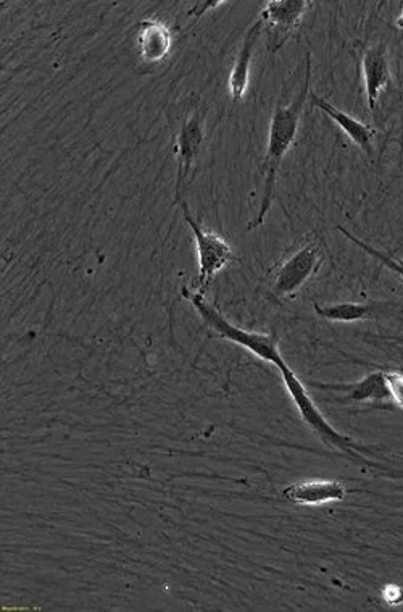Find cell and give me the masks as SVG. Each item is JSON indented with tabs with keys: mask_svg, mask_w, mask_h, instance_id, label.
I'll return each instance as SVG.
<instances>
[{
	"mask_svg": "<svg viewBox=\"0 0 403 612\" xmlns=\"http://www.w3.org/2000/svg\"><path fill=\"white\" fill-rule=\"evenodd\" d=\"M384 340L394 341V343H399L403 346V338H394V336H387V338H384Z\"/></svg>",
	"mask_w": 403,
	"mask_h": 612,
	"instance_id": "19",
	"label": "cell"
},
{
	"mask_svg": "<svg viewBox=\"0 0 403 612\" xmlns=\"http://www.w3.org/2000/svg\"><path fill=\"white\" fill-rule=\"evenodd\" d=\"M312 388L320 391H328L333 395L344 396L345 401L358 404H376L384 406V403L391 401L389 391H387L386 378L384 372H373L366 375L362 380L355 383H310Z\"/></svg>",
	"mask_w": 403,
	"mask_h": 612,
	"instance_id": "9",
	"label": "cell"
},
{
	"mask_svg": "<svg viewBox=\"0 0 403 612\" xmlns=\"http://www.w3.org/2000/svg\"><path fill=\"white\" fill-rule=\"evenodd\" d=\"M278 370L279 374H281V378H283L287 393L291 396L292 403L297 407L300 419L304 420V424L307 425L312 432L320 436V440L323 441L325 445H328L329 448H334L337 449V451L349 454L350 457L358 459V461L363 462V464L374 466L365 456H362V451L365 448H363L360 443L352 440L350 436L344 435V433L337 432L336 428L329 424L325 415L321 414L312 396L308 393L307 386L300 382V378L295 375L294 370L289 367V364L284 362V364L279 365Z\"/></svg>",
	"mask_w": 403,
	"mask_h": 612,
	"instance_id": "4",
	"label": "cell"
},
{
	"mask_svg": "<svg viewBox=\"0 0 403 612\" xmlns=\"http://www.w3.org/2000/svg\"><path fill=\"white\" fill-rule=\"evenodd\" d=\"M336 230L339 231V233H342L345 238L349 239L350 243H354L355 246L363 249L368 256L378 260L379 264L384 265V267L391 270V272L397 273V275H399V277L403 280V260L395 259V257L391 256V254H386V252L373 248L371 244L365 243V241H362V239L352 235L349 230H345V228L341 227V225H339Z\"/></svg>",
	"mask_w": 403,
	"mask_h": 612,
	"instance_id": "15",
	"label": "cell"
},
{
	"mask_svg": "<svg viewBox=\"0 0 403 612\" xmlns=\"http://www.w3.org/2000/svg\"><path fill=\"white\" fill-rule=\"evenodd\" d=\"M395 25L399 26L400 30L403 31V13L402 15H400L399 18H397V21H395Z\"/></svg>",
	"mask_w": 403,
	"mask_h": 612,
	"instance_id": "20",
	"label": "cell"
},
{
	"mask_svg": "<svg viewBox=\"0 0 403 612\" xmlns=\"http://www.w3.org/2000/svg\"><path fill=\"white\" fill-rule=\"evenodd\" d=\"M349 490L337 480H304L284 488L287 501L300 506H321L326 503L344 501Z\"/></svg>",
	"mask_w": 403,
	"mask_h": 612,
	"instance_id": "10",
	"label": "cell"
},
{
	"mask_svg": "<svg viewBox=\"0 0 403 612\" xmlns=\"http://www.w3.org/2000/svg\"><path fill=\"white\" fill-rule=\"evenodd\" d=\"M168 125L171 133V149L175 152L176 173L175 199L171 206L183 202L191 175L196 168L205 141H207V107L197 94L184 97L171 104L167 109Z\"/></svg>",
	"mask_w": 403,
	"mask_h": 612,
	"instance_id": "2",
	"label": "cell"
},
{
	"mask_svg": "<svg viewBox=\"0 0 403 612\" xmlns=\"http://www.w3.org/2000/svg\"><path fill=\"white\" fill-rule=\"evenodd\" d=\"M384 378H386L389 399L395 406L403 409V374L395 372V370H387V372H384Z\"/></svg>",
	"mask_w": 403,
	"mask_h": 612,
	"instance_id": "16",
	"label": "cell"
},
{
	"mask_svg": "<svg viewBox=\"0 0 403 612\" xmlns=\"http://www.w3.org/2000/svg\"><path fill=\"white\" fill-rule=\"evenodd\" d=\"M325 249L316 235L304 238L299 248L284 257L273 275V293L276 298L289 299L299 293L310 278L315 277L325 264Z\"/></svg>",
	"mask_w": 403,
	"mask_h": 612,
	"instance_id": "5",
	"label": "cell"
},
{
	"mask_svg": "<svg viewBox=\"0 0 403 612\" xmlns=\"http://www.w3.org/2000/svg\"><path fill=\"white\" fill-rule=\"evenodd\" d=\"M381 595H383V600L389 606H400V604H403V588L395 585V583H387Z\"/></svg>",
	"mask_w": 403,
	"mask_h": 612,
	"instance_id": "17",
	"label": "cell"
},
{
	"mask_svg": "<svg viewBox=\"0 0 403 612\" xmlns=\"http://www.w3.org/2000/svg\"><path fill=\"white\" fill-rule=\"evenodd\" d=\"M181 294H183V298L191 302L197 314L204 320L205 325L221 340L231 341L237 346H242V348L257 356L258 359L275 365L276 369L286 362L283 354L279 351L278 336L275 333L263 335V333L249 332V330L237 327L234 323L229 322L225 315L218 311L217 307L205 299V294L191 291L187 286L181 288Z\"/></svg>",
	"mask_w": 403,
	"mask_h": 612,
	"instance_id": "3",
	"label": "cell"
},
{
	"mask_svg": "<svg viewBox=\"0 0 403 612\" xmlns=\"http://www.w3.org/2000/svg\"><path fill=\"white\" fill-rule=\"evenodd\" d=\"M315 312L321 319L329 322H360V320L371 319L374 312L378 311V304H365V302H342L333 306H320L313 304Z\"/></svg>",
	"mask_w": 403,
	"mask_h": 612,
	"instance_id": "14",
	"label": "cell"
},
{
	"mask_svg": "<svg viewBox=\"0 0 403 612\" xmlns=\"http://www.w3.org/2000/svg\"><path fill=\"white\" fill-rule=\"evenodd\" d=\"M310 7L307 0H270L263 7L260 20L263 23V31L266 34V47L271 54L281 51L287 39L300 25Z\"/></svg>",
	"mask_w": 403,
	"mask_h": 612,
	"instance_id": "7",
	"label": "cell"
},
{
	"mask_svg": "<svg viewBox=\"0 0 403 612\" xmlns=\"http://www.w3.org/2000/svg\"><path fill=\"white\" fill-rule=\"evenodd\" d=\"M262 31V20H257L254 25L250 26L249 31L244 36V41H242L236 63H234L231 75H229V94H231V99L234 102L242 101L246 96L247 89H249L250 63L254 59L255 46L262 36Z\"/></svg>",
	"mask_w": 403,
	"mask_h": 612,
	"instance_id": "13",
	"label": "cell"
},
{
	"mask_svg": "<svg viewBox=\"0 0 403 612\" xmlns=\"http://www.w3.org/2000/svg\"><path fill=\"white\" fill-rule=\"evenodd\" d=\"M225 2H200L194 9L189 12V15H197V18L202 17L204 13H207L210 9H215L218 5H223Z\"/></svg>",
	"mask_w": 403,
	"mask_h": 612,
	"instance_id": "18",
	"label": "cell"
},
{
	"mask_svg": "<svg viewBox=\"0 0 403 612\" xmlns=\"http://www.w3.org/2000/svg\"><path fill=\"white\" fill-rule=\"evenodd\" d=\"M310 102L312 105H315L316 109H320L321 112H325L331 120L339 125L342 131H344L345 135L349 136L355 144H357L360 149L368 154V156H373L374 147H373V139L374 136L378 135V131L373 126L365 125V123L358 122L357 118L350 117L349 114H345L342 110L334 107L333 104H329L326 99L323 97L316 96L315 93H310Z\"/></svg>",
	"mask_w": 403,
	"mask_h": 612,
	"instance_id": "12",
	"label": "cell"
},
{
	"mask_svg": "<svg viewBox=\"0 0 403 612\" xmlns=\"http://www.w3.org/2000/svg\"><path fill=\"white\" fill-rule=\"evenodd\" d=\"M175 44V34L165 21L146 18L133 26V47L146 67H157L168 59Z\"/></svg>",
	"mask_w": 403,
	"mask_h": 612,
	"instance_id": "8",
	"label": "cell"
},
{
	"mask_svg": "<svg viewBox=\"0 0 403 612\" xmlns=\"http://www.w3.org/2000/svg\"><path fill=\"white\" fill-rule=\"evenodd\" d=\"M363 78H365L366 102L371 112L376 110L379 94L384 86L391 81V68L387 62L386 46H378L366 49L363 54Z\"/></svg>",
	"mask_w": 403,
	"mask_h": 612,
	"instance_id": "11",
	"label": "cell"
},
{
	"mask_svg": "<svg viewBox=\"0 0 403 612\" xmlns=\"http://www.w3.org/2000/svg\"><path fill=\"white\" fill-rule=\"evenodd\" d=\"M184 220L191 228L194 241H196L197 259H199V277H197V293L205 294L208 286L215 280L218 273L236 260V254L223 236L208 231L202 223L194 217L186 202L179 204Z\"/></svg>",
	"mask_w": 403,
	"mask_h": 612,
	"instance_id": "6",
	"label": "cell"
},
{
	"mask_svg": "<svg viewBox=\"0 0 403 612\" xmlns=\"http://www.w3.org/2000/svg\"><path fill=\"white\" fill-rule=\"evenodd\" d=\"M312 93V55L305 54V78L302 88L289 105L278 101L273 117H271L270 133H268V144H266L265 160H263V191L262 202L258 207L257 215L247 225V231L257 230L265 223L266 215L270 212L271 204L275 201L276 180H278L279 168L283 164L287 151L294 144L295 136L299 131L300 117L304 112L305 102Z\"/></svg>",
	"mask_w": 403,
	"mask_h": 612,
	"instance_id": "1",
	"label": "cell"
}]
</instances>
